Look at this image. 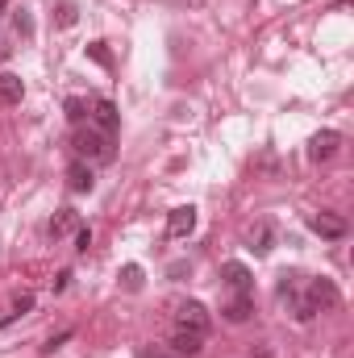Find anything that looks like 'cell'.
<instances>
[{
  "instance_id": "16",
  "label": "cell",
  "mask_w": 354,
  "mask_h": 358,
  "mask_svg": "<svg viewBox=\"0 0 354 358\" xmlns=\"http://www.w3.org/2000/svg\"><path fill=\"white\" fill-rule=\"evenodd\" d=\"M13 29L21 34V38H34V17L21 8V13H13Z\"/></svg>"
},
{
  "instance_id": "14",
  "label": "cell",
  "mask_w": 354,
  "mask_h": 358,
  "mask_svg": "<svg viewBox=\"0 0 354 358\" xmlns=\"http://www.w3.org/2000/svg\"><path fill=\"white\" fill-rule=\"evenodd\" d=\"M25 313H34V296H29V292H21V296L13 300V308L0 317V329H4V325H13V321H17V317H25Z\"/></svg>"
},
{
  "instance_id": "4",
  "label": "cell",
  "mask_w": 354,
  "mask_h": 358,
  "mask_svg": "<svg viewBox=\"0 0 354 358\" xmlns=\"http://www.w3.org/2000/svg\"><path fill=\"white\" fill-rule=\"evenodd\" d=\"M309 229L321 234V238H330V242L346 238V221H342L338 213H313V217H309Z\"/></svg>"
},
{
  "instance_id": "9",
  "label": "cell",
  "mask_w": 354,
  "mask_h": 358,
  "mask_svg": "<svg viewBox=\"0 0 354 358\" xmlns=\"http://www.w3.org/2000/svg\"><path fill=\"white\" fill-rule=\"evenodd\" d=\"M67 187H71V192H92V187H96V176H92V167L84 159H76V163L67 167Z\"/></svg>"
},
{
  "instance_id": "13",
  "label": "cell",
  "mask_w": 354,
  "mask_h": 358,
  "mask_svg": "<svg viewBox=\"0 0 354 358\" xmlns=\"http://www.w3.org/2000/svg\"><path fill=\"white\" fill-rule=\"evenodd\" d=\"M76 229H80V213L76 208H59V217L50 221V238H67Z\"/></svg>"
},
{
  "instance_id": "3",
  "label": "cell",
  "mask_w": 354,
  "mask_h": 358,
  "mask_svg": "<svg viewBox=\"0 0 354 358\" xmlns=\"http://www.w3.org/2000/svg\"><path fill=\"white\" fill-rule=\"evenodd\" d=\"M338 287L330 283V279H313L309 283V292H304V304L313 308V313H325V308H338Z\"/></svg>"
},
{
  "instance_id": "25",
  "label": "cell",
  "mask_w": 354,
  "mask_h": 358,
  "mask_svg": "<svg viewBox=\"0 0 354 358\" xmlns=\"http://www.w3.org/2000/svg\"><path fill=\"white\" fill-rule=\"evenodd\" d=\"M4 8H8V0H0V13H4Z\"/></svg>"
},
{
  "instance_id": "15",
  "label": "cell",
  "mask_w": 354,
  "mask_h": 358,
  "mask_svg": "<svg viewBox=\"0 0 354 358\" xmlns=\"http://www.w3.org/2000/svg\"><path fill=\"white\" fill-rule=\"evenodd\" d=\"M271 242H275V229H271L267 221H259V225H255V234H250L255 255H271Z\"/></svg>"
},
{
  "instance_id": "17",
  "label": "cell",
  "mask_w": 354,
  "mask_h": 358,
  "mask_svg": "<svg viewBox=\"0 0 354 358\" xmlns=\"http://www.w3.org/2000/svg\"><path fill=\"white\" fill-rule=\"evenodd\" d=\"M88 55L100 63V67H113V55H108V42H92L88 46Z\"/></svg>"
},
{
  "instance_id": "5",
  "label": "cell",
  "mask_w": 354,
  "mask_h": 358,
  "mask_svg": "<svg viewBox=\"0 0 354 358\" xmlns=\"http://www.w3.org/2000/svg\"><path fill=\"white\" fill-rule=\"evenodd\" d=\"M338 146H342V138H338L334 129H321V134L309 142V155H313V163H330V159L338 155Z\"/></svg>"
},
{
  "instance_id": "10",
  "label": "cell",
  "mask_w": 354,
  "mask_h": 358,
  "mask_svg": "<svg viewBox=\"0 0 354 358\" xmlns=\"http://www.w3.org/2000/svg\"><path fill=\"white\" fill-rule=\"evenodd\" d=\"M171 350H176L179 358H196L200 350H204V338H200V334H183V329H176V334H171Z\"/></svg>"
},
{
  "instance_id": "7",
  "label": "cell",
  "mask_w": 354,
  "mask_h": 358,
  "mask_svg": "<svg viewBox=\"0 0 354 358\" xmlns=\"http://www.w3.org/2000/svg\"><path fill=\"white\" fill-rule=\"evenodd\" d=\"M221 279H225L234 292H250V287H255V275H250L246 263H225V267H221Z\"/></svg>"
},
{
  "instance_id": "1",
  "label": "cell",
  "mask_w": 354,
  "mask_h": 358,
  "mask_svg": "<svg viewBox=\"0 0 354 358\" xmlns=\"http://www.w3.org/2000/svg\"><path fill=\"white\" fill-rule=\"evenodd\" d=\"M71 146L80 150V159H96V163H108L113 159V138L104 129H76Z\"/></svg>"
},
{
  "instance_id": "6",
  "label": "cell",
  "mask_w": 354,
  "mask_h": 358,
  "mask_svg": "<svg viewBox=\"0 0 354 358\" xmlns=\"http://www.w3.org/2000/svg\"><path fill=\"white\" fill-rule=\"evenodd\" d=\"M167 229H171V238H187V234L196 229V208H192V204H179V208H171Z\"/></svg>"
},
{
  "instance_id": "21",
  "label": "cell",
  "mask_w": 354,
  "mask_h": 358,
  "mask_svg": "<svg viewBox=\"0 0 354 358\" xmlns=\"http://www.w3.org/2000/svg\"><path fill=\"white\" fill-rule=\"evenodd\" d=\"M88 246H92V229L80 225V229H76V250H80V255H88Z\"/></svg>"
},
{
  "instance_id": "18",
  "label": "cell",
  "mask_w": 354,
  "mask_h": 358,
  "mask_svg": "<svg viewBox=\"0 0 354 358\" xmlns=\"http://www.w3.org/2000/svg\"><path fill=\"white\" fill-rule=\"evenodd\" d=\"M121 283H125L129 292H138V287H142V267H134V263H129V267L121 271Z\"/></svg>"
},
{
  "instance_id": "19",
  "label": "cell",
  "mask_w": 354,
  "mask_h": 358,
  "mask_svg": "<svg viewBox=\"0 0 354 358\" xmlns=\"http://www.w3.org/2000/svg\"><path fill=\"white\" fill-rule=\"evenodd\" d=\"M67 117H71V121H76V125H80V121H84V117H88V104H84V100H76V96H71V100H67Z\"/></svg>"
},
{
  "instance_id": "24",
  "label": "cell",
  "mask_w": 354,
  "mask_h": 358,
  "mask_svg": "<svg viewBox=\"0 0 354 358\" xmlns=\"http://www.w3.org/2000/svg\"><path fill=\"white\" fill-rule=\"evenodd\" d=\"M138 358H167V355H159V350H142Z\"/></svg>"
},
{
  "instance_id": "23",
  "label": "cell",
  "mask_w": 354,
  "mask_h": 358,
  "mask_svg": "<svg viewBox=\"0 0 354 358\" xmlns=\"http://www.w3.org/2000/svg\"><path fill=\"white\" fill-rule=\"evenodd\" d=\"M171 279H179V275H187V263H171V271H167Z\"/></svg>"
},
{
  "instance_id": "20",
  "label": "cell",
  "mask_w": 354,
  "mask_h": 358,
  "mask_svg": "<svg viewBox=\"0 0 354 358\" xmlns=\"http://www.w3.org/2000/svg\"><path fill=\"white\" fill-rule=\"evenodd\" d=\"M76 17H80V8L67 0V4H59V25H76Z\"/></svg>"
},
{
  "instance_id": "22",
  "label": "cell",
  "mask_w": 354,
  "mask_h": 358,
  "mask_svg": "<svg viewBox=\"0 0 354 358\" xmlns=\"http://www.w3.org/2000/svg\"><path fill=\"white\" fill-rule=\"evenodd\" d=\"M67 338H71V329H63V334H55V338H50V342L42 346V355H55V350H59V346H63Z\"/></svg>"
},
{
  "instance_id": "12",
  "label": "cell",
  "mask_w": 354,
  "mask_h": 358,
  "mask_svg": "<svg viewBox=\"0 0 354 358\" xmlns=\"http://www.w3.org/2000/svg\"><path fill=\"white\" fill-rule=\"evenodd\" d=\"M21 96H25V80L13 71H0V104H21Z\"/></svg>"
},
{
  "instance_id": "2",
  "label": "cell",
  "mask_w": 354,
  "mask_h": 358,
  "mask_svg": "<svg viewBox=\"0 0 354 358\" xmlns=\"http://www.w3.org/2000/svg\"><path fill=\"white\" fill-rule=\"evenodd\" d=\"M176 329H183V334H200V338H208V308H204V304H196V300L179 304V313H176Z\"/></svg>"
},
{
  "instance_id": "11",
  "label": "cell",
  "mask_w": 354,
  "mask_h": 358,
  "mask_svg": "<svg viewBox=\"0 0 354 358\" xmlns=\"http://www.w3.org/2000/svg\"><path fill=\"white\" fill-rule=\"evenodd\" d=\"M92 117H96V125H100L104 134H113V129L121 125V113H117L113 100H96V104H92Z\"/></svg>"
},
{
  "instance_id": "8",
  "label": "cell",
  "mask_w": 354,
  "mask_h": 358,
  "mask_svg": "<svg viewBox=\"0 0 354 358\" xmlns=\"http://www.w3.org/2000/svg\"><path fill=\"white\" fill-rule=\"evenodd\" d=\"M225 321H234V325H242V321H250V313H255V300H250V292H238L225 308Z\"/></svg>"
}]
</instances>
